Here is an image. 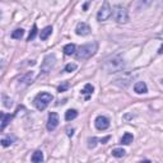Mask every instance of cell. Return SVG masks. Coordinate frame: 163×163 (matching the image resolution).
<instances>
[{"mask_svg":"<svg viewBox=\"0 0 163 163\" xmlns=\"http://www.w3.org/2000/svg\"><path fill=\"white\" fill-rule=\"evenodd\" d=\"M102 68L110 74L122 72V70L125 69V60L121 56H112L103 63Z\"/></svg>","mask_w":163,"mask_h":163,"instance_id":"6da1fadb","label":"cell"},{"mask_svg":"<svg viewBox=\"0 0 163 163\" xmlns=\"http://www.w3.org/2000/svg\"><path fill=\"white\" fill-rule=\"evenodd\" d=\"M97 51V43L96 42H91L87 43V45H83L78 48V51L75 52V57L77 60H87L91 56H93Z\"/></svg>","mask_w":163,"mask_h":163,"instance_id":"7a4b0ae2","label":"cell"},{"mask_svg":"<svg viewBox=\"0 0 163 163\" xmlns=\"http://www.w3.org/2000/svg\"><path fill=\"white\" fill-rule=\"evenodd\" d=\"M51 101H52V96L50 93H46V92H42V93L37 94V97L35 98V106L37 107V110L43 111Z\"/></svg>","mask_w":163,"mask_h":163,"instance_id":"3957f363","label":"cell"},{"mask_svg":"<svg viewBox=\"0 0 163 163\" xmlns=\"http://www.w3.org/2000/svg\"><path fill=\"white\" fill-rule=\"evenodd\" d=\"M113 18H115V20L117 22V23H126V22L129 20V14H128V10L122 8V7H116L115 9H113Z\"/></svg>","mask_w":163,"mask_h":163,"instance_id":"277c9868","label":"cell"},{"mask_svg":"<svg viewBox=\"0 0 163 163\" xmlns=\"http://www.w3.org/2000/svg\"><path fill=\"white\" fill-rule=\"evenodd\" d=\"M112 15V9L111 7L108 5V3H105L103 7L98 10V14H97V19L100 22H103V20H107Z\"/></svg>","mask_w":163,"mask_h":163,"instance_id":"5b68a950","label":"cell"},{"mask_svg":"<svg viewBox=\"0 0 163 163\" xmlns=\"http://www.w3.org/2000/svg\"><path fill=\"white\" fill-rule=\"evenodd\" d=\"M59 125V115L56 112H50V115H48V120H47V130H55Z\"/></svg>","mask_w":163,"mask_h":163,"instance_id":"8992f818","label":"cell"},{"mask_svg":"<svg viewBox=\"0 0 163 163\" xmlns=\"http://www.w3.org/2000/svg\"><path fill=\"white\" fill-rule=\"evenodd\" d=\"M94 125L98 130H106V129H108V126H110V120H108L106 116H98L96 118Z\"/></svg>","mask_w":163,"mask_h":163,"instance_id":"52a82bcc","label":"cell"},{"mask_svg":"<svg viewBox=\"0 0 163 163\" xmlns=\"http://www.w3.org/2000/svg\"><path fill=\"white\" fill-rule=\"evenodd\" d=\"M75 32L79 36H87L91 33V27L87 23H84V22H79L77 24V28H75Z\"/></svg>","mask_w":163,"mask_h":163,"instance_id":"ba28073f","label":"cell"},{"mask_svg":"<svg viewBox=\"0 0 163 163\" xmlns=\"http://www.w3.org/2000/svg\"><path fill=\"white\" fill-rule=\"evenodd\" d=\"M54 64H55V56L54 55H47L45 57V60H43L42 63V72H48L52 66H54Z\"/></svg>","mask_w":163,"mask_h":163,"instance_id":"9c48e42d","label":"cell"},{"mask_svg":"<svg viewBox=\"0 0 163 163\" xmlns=\"http://www.w3.org/2000/svg\"><path fill=\"white\" fill-rule=\"evenodd\" d=\"M134 91L137 92L138 94H144L148 92V87H146L144 82H138V83H135V85H134Z\"/></svg>","mask_w":163,"mask_h":163,"instance_id":"30bf717a","label":"cell"},{"mask_svg":"<svg viewBox=\"0 0 163 163\" xmlns=\"http://www.w3.org/2000/svg\"><path fill=\"white\" fill-rule=\"evenodd\" d=\"M2 130H4L5 129V126H7V125L10 122V120H12L13 118V115H10V113H5V112H2Z\"/></svg>","mask_w":163,"mask_h":163,"instance_id":"8fae6325","label":"cell"},{"mask_svg":"<svg viewBox=\"0 0 163 163\" xmlns=\"http://www.w3.org/2000/svg\"><path fill=\"white\" fill-rule=\"evenodd\" d=\"M32 80H33V73H27V74H24L23 77H20L19 78V83H23V84H26V85H28V84H31L32 83Z\"/></svg>","mask_w":163,"mask_h":163,"instance_id":"7c38bea8","label":"cell"},{"mask_svg":"<svg viewBox=\"0 0 163 163\" xmlns=\"http://www.w3.org/2000/svg\"><path fill=\"white\" fill-rule=\"evenodd\" d=\"M51 33H52V27H51V26H48V27H46V28H43V29L41 31L40 38H41L42 41H45V40H47V37L50 36Z\"/></svg>","mask_w":163,"mask_h":163,"instance_id":"4fadbf2b","label":"cell"},{"mask_svg":"<svg viewBox=\"0 0 163 163\" xmlns=\"http://www.w3.org/2000/svg\"><path fill=\"white\" fill-rule=\"evenodd\" d=\"M133 140H134V137L130 133H125L122 135V138H121V144H125V145H129V144H131L133 143Z\"/></svg>","mask_w":163,"mask_h":163,"instance_id":"5bb4252c","label":"cell"},{"mask_svg":"<svg viewBox=\"0 0 163 163\" xmlns=\"http://www.w3.org/2000/svg\"><path fill=\"white\" fill-rule=\"evenodd\" d=\"M77 116H78V111L77 110H68L66 112H65V120L66 121H72Z\"/></svg>","mask_w":163,"mask_h":163,"instance_id":"9a60e30c","label":"cell"},{"mask_svg":"<svg viewBox=\"0 0 163 163\" xmlns=\"http://www.w3.org/2000/svg\"><path fill=\"white\" fill-rule=\"evenodd\" d=\"M77 51H75V45L74 43H69V45H65L64 46V54L65 55H73V54H75Z\"/></svg>","mask_w":163,"mask_h":163,"instance_id":"2e32d148","label":"cell"},{"mask_svg":"<svg viewBox=\"0 0 163 163\" xmlns=\"http://www.w3.org/2000/svg\"><path fill=\"white\" fill-rule=\"evenodd\" d=\"M152 3H153V0H139V2H138V9L139 10L146 9L148 7H150Z\"/></svg>","mask_w":163,"mask_h":163,"instance_id":"e0dca14e","label":"cell"},{"mask_svg":"<svg viewBox=\"0 0 163 163\" xmlns=\"http://www.w3.org/2000/svg\"><path fill=\"white\" fill-rule=\"evenodd\" d=\"M43 161V154H42V152L40 150H37L33 153V155H32V162H35V163H41Z\"/></svg>","mask_w":163,"mask_h":163,"instance_id":"ac0fdd59","label":"cell"},{"mask_svg":"<svg viewBox=\"0 0 163 163\" xmlns=\"http://www.w3.org/2000/svg\"><path fill=\"white\" fill-rule=\"evenodd\" d=\"M112 155L113 157H116V158H121V157H124L125 155V149H122V148H115V149H112Z\"/></svg>","mask_w":163,"mask_h":163,"instance_id":"d6986e66","label":"cell"},{"mask_svg":"<svg viewBox=\"0 0 163 163\" xmlns=\"http://www.w3.org/2000/svg\"><path fill=\"white\" fill-rule=\"evenodd\" d=\"M23 35H24V31L22 29V28H18V29H15L13 33H12V38H14V40H20L22 37H23Z\"/></svg>","mask_w":163,"mask_h":163,"instance_id":"ffe728a7","label":"cell"},{"mask_svg":"<svg viewBox=\"0 0 163 163\" xmlns=\"http://www.w3.org/2000/svg\"><path fill=\"white\" fill-rule=\"evenodd\" d=\"M93 91H94L93 85L92 84H85V87L82 89V94H92L93 93Z\"/></svg>","mask_w":163,"mask_h":163,"instance_id":"44dd1931","label":"cell"},{"mask_svg":"<svg viewBox=\"0 0 163 163\" xmlns=\"http://www.w3.org/2000/svg\"><path fill=\"white\" fill-rule=\"evenodd\" d=\"M36 35H37V26L36 24H33V27H32V31L29 32V36H28V41H32L36 37Z\"/></svg>","mask_w":163,"mask_h":163,"instance_id":"7402d4cb","label":"cell"},{"mask_svg":"<svg viewBox=\"0 0 163 163\" xmlns=\"http://www.w3.org/2000/svg\"><path fill=\"white\" fill-rule=\"evenodd\" d=\"M97 145V138H89L88 139V148L89 149H93L94 148V146Z\"/></svg>","mask_w":163,"mask_h":163,"instance_id":"603a6c76","label":"cell"},{"mask_svg":"<svg viewBox=\"0 0 163 163\" xmlns=\"http://www.w3.org/2000/svg\"><path fill=\"white\" fill-rule=\"evenodd\" d=\"M75 69H77V64H68L66 66H65V72L72 73V72H74Z\"/></svg>","mask_w":163,"mask_h":163,"instance_id":"cb8c5ba5","label":"cell"},{"mask_svg":"<svg viewBox=\"0 0 163 163\" xmlns=\"http://www.w3.org/2000/svg\"><path fill=\"white\" fill-rule=\"evenodd\" d=\"M3 101H4V106L5 107H12V100H9V98H7L5 96H3Z\"/></svg>","mask_w":163,"mask_h":163,"instance_id":"d4e9b609","label":"cell"},{"mask_svg":"<svg viewBox=\"0 0 163 163\" xmlns=\"http://www.w3.org/2000/svg\"><path fill=\"white\" fill-rule=\"evenodd\" d=\"M12 142H13L12 139H3L2 140V145L3 146H9L10 144H12Z\"/></svg>","mask_w":163,"mask_h":163,"instance_id":"484cf974","label":"cell"},{"mask_svg":"<svg viewBox=\"0 0 163 163\" xmlns=\"http://www.w3.org/2000/svg\"><path fill=\"white\" fill-rule=\"evenodd\" d=\"M68 88H69V84L68 83H64L63 85L59 87V92H64V91H66Z\"/></svg>","mask_w":163,"mask_h":163,"instance_id":"4316f807","label":"cell"},{"mask_svg":"<svg viewBox=\"0 0 163 163\" xmlns=\"http://www.w3.org/2000/svg\"><path fill=\"white\" fill-rule=\"evenodd\" d=\"M155 38H158V40H162V41H163V29L159 32V33H157V35H155Z\"/></svg>","mask_w":163,"mask_h":163,"instance_id":"83f0119b","label":"cell"},{"mask_svg":"<svg viewBox=\"0 0 163 163\" xmlns=\"http://www.w3.org/2000/svg\"><path fill=\"white\" fill-rule=\"evenodd\" d=\"M108 140H110V137H105V138H103V139H101L100 142H101L102 144H105L106 142H108Z\"/></svg>","mask_w":163,"mask_h":163,"instance_id":"f1b7e54d","label":"cell"},{"mask_svg":"<svg viewBox=\"0 0 163 163\" xmlns=\"http://www.w3.org/2000/svg\"><path fill=\"white\" fill-rule=\"evenodd\" d=\"M74 134V129H68V137H73Z\"/></svg>","mask_w":163,"mask_h":163,"instance_id":"f546056e","label":"cell"},{"mask_svg":"<svg viewBox=\"0 0 163 163\" xmlns=\"http://www.w3.org/2000/svg\"><path fill=\"white\" fill-rule=\"evenodd\" d=\"M162 52H163V46L159 48V54H162Z\"/></svg>","mask_w":163,"mask_h":163,"instance_id":"4dcf8cb0","label":"cell"}]
</instances>
